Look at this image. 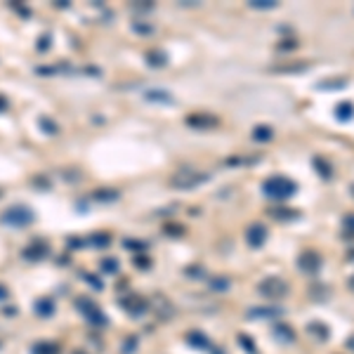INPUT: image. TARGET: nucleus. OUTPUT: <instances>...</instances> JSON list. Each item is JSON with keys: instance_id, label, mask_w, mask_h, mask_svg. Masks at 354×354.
<instances>
[{"instance_id": "f257e3e1", "label": "nucleus", "mask_w": 354, "mask_h": 354, "mask_svg": "<svg viewBox=\"0 0 354 354\" xmlns=\"http://www.w3.org/2000/svg\"><path fill=\"white\" fill-rule=\"evenodd\" d=\"M36 222V213H33L29 205H10L7 210L0 213V224L5 227H12V229H24Z\"/></svg>"}, {"instance_id": "f03ea898", "label": "nucleus", "mask_w": 354, "mask_h": 354, "mask_svg": "<svg viewBox=\"0 0 354 354\" xmlns=\"http://www.w3.org/2000/svg\"><path fill=\"white\" fill-rule=\"evenodd\" d=\"M264 194L267 196H272V199H288L293 191H295V185H293L288 177H283V175H274V177H269L264 185Z\"/></svg>"}, {"instance_id": "7ed1b4c3", "label": "nucleus", "mask_w": 354, "mask_h": 354, "mask_svg": "<svg viewBox=\"0 0 354 354\" xmlns=\"http://www.w3.org/2000/svg\"><path fill=\"white\" fill-rule=\"evenodd\" d=\"M208 175L205 172H199V170H182V172H175L170 185L175 189H191V186H199L201 182H205Z\"/></svg>"}, {"instance_id": "20e7f679", "label": "nucleus", "mask_w": 354, "mask_h": 354, "mask_svg": "<svg viewBox=\"0 0 354 354\" xmlns=\"http://www.w3.org/2000/svg\"><path fill=\"white\" fill-rule=\"evenodd\" d=\"M78 309L88 317V321L93 323V326H104L107 323V319H104V314L97 309V305H94L93 300H88V298H78Z\"/></svg>"}, {"instance_id": "39448f33", "label": "nucleus", "mask_w": 354, "mask_h": 354, "mask_svg": "<svg viewBox=\"0 0 354 354\" xmlns=\"http://www.w3.org/2000/svg\"><path fill=\"white\" fill-rule=\"evenodd\" d=\"M47 253H50V248L43 239H38V241H31L29 246L24 248V258L29 262H40L47 258Z\"/></svg>"}, {"instance_id": "423d86ee", "label": "nucleus", "mask_w": 354, "mask_h": 354, "mask_svg": "<svg viewBox=\"0 0 354 354\" xmlns=\"http://www.w3.org/2000/svg\"><path fill=\"white\" fill-rule=\"evenodd\" d=\"M186 123L194 125V128H215L220 121H217L215 116H208V113H191L186 118Z\"/></svg>"}, {"instance_id": "0eeeda50", "label": "nucleus", "mask_w": 354, "mask_h": 354, "mask_svg": "<svg viewBox=\"0 0 354 354\" xmlns=\"http://www.w3.org/2000/svg\"><path fill=\"white\" fill-rule=\"evenodd\" d=\"M33 309H36L38 317H52V314H55V300H52V298H40V300L33 305Z\"/></svg>"}, {"instance_id": "6e6552de", "label": "nucleus", "mask_w": 354, "mask_h": 354, "mask_svg": "<svg viewBox=\"0 0 354 354\" xmlns=\"http://www.w3.org/2000/svg\"><path fill=\"white\" fill-rule=\"evenodd\" d=\"M264 236H267V231H264V227H258V224H253L250 229L246 231V239H248V243L250 246H260L262 241H264Z\"/></svg>"}, {"instance_id": "1a4fd4ad", "label": "nucleus", "mask_w": 354, "mask_h": 354, "mask_svg": "<svg viewBox=\"0 0 354 354\" xmlns=\"http://www.w3.org/2000/svg\"><path fill=\"white\" fill-rule=\"evenodd\" d=\"M319 262H321V258H319L314 250H307V253H302V255H300V264H302V269H307V272H312V269H319Z\"/></svg>"}, {"instance_id": "9d476101", "label": "nucleus", "mask_w": 354, "mask_h": 354, "mask_svg": "<svg viewBox=\"0 0 354 354\" xmlns=\"http://www.w3.org/2000/svg\"><path fill=\"white\" fill-rule=\"evenodd\" d=\"M31 354H59V345H57V342H47V340H43V342H36V345H33Z\"/></svg>"}, {"instance_id": "9b49d317", "label": "nucleus", "mask_w": 354, "mask_h": 354, "mask_svg": "<svg viewBox=\"0 0 354 354\" xmlns=\"http://www.w3.org/2000/svg\"><path fill=\"white\" fill-rule=\"evenodd\" d=\"M85 243H90L93 248H109L111 243V234H104V231H99V234H93Z\"/></svg>"}, {"instance_id": "f8f14e48", "label": "nucleus", "mask_w": 354, "mask_h": 354, "mask_svg": "<svg viewBox=\"0 0 354 354\" xmlns=\"http://www.w3.org/2000/svg\"><path fill=\"white\" fill-rule=\"evenodd\" d=\"M94 201H102V203H107V201H113L118 199V191H113V189H97L93 194Z\"/></svg>"}, {"instance_id": "ddd939ff", "label": "nucleus", "mask_w": 354, "mask_h": 354, "mask_svg": "<svg viewBox=\"0 0 354 354\" xmlns=\"http://www.w3.org/2000/svg\"><path fill=\"white\" fill-rule=\"evenodd\" d=\"M59 71H69V66L66 64H62V66H36V74H40V76H55Z\"/></svg>"}, {"instance_id": "4468645a", "label": "nucleus", "mask_w": 354, "mask_h": 354, "mask_svg": "<svg viewBox=\"0 0 354 354\" xmlns=\"http://www.w3.org/2000/svg\"><path fill=\"white\" fill-rule=\"evenodd\" d=\"M147 62L151 64V66H166L168 57L163 52H147Z\"/></svg>"}, {"instance_id": "2eb2a0df", "label": "nucleus", "mask_w": 354, "mask_h": 354, "mask_svg": "<svg viewBox=\"0 0 354 354\" xmlns=\"http://www.w3.org/2000/svg\"><path fill=\"white\" fill-rule=\"evenodd\" d=\"M38 123H40V130H43L45 135H57V132H59V128H57L55 123H52L50 118H45V116H43V118H40Z\"/></svg>"}, {"instance_id": "dca6fc26", "label": "nucleus", "mask_w": 354, "mask_h": 354, "mask_svg": "<svg viewBox=\"0 0 354 354\" xmlns=\"http://www.w3.org/2000/svg\"><path fill=\"white\" fill-rule=\"evenodd\" d=\"M102 272H104V274H116V272H118V260H116V258L102 260Z\"/></svg>"}, {"instance_id": "f3484780", "label": "nucleus", "mask_w": 354, "mask_h": 354, "mask_svg": "<svg viewBox=\"0 0 354 354\" xmlns=\"http://www.w3.org/2000/svg\"><path fill=\"white\" fill-rule=\"evenodd\" d=\"M147 99H149V102H170V94L158 93V90H149V93H147Z\"/></svg>"}, {"instance_id": "a211bd4d", "label": "nucleus", "mask_w": 354, "mask_h": 354, "mask_svg": "<svg viewBox=\"0 0 354 354\" xmlns=\"http://www.w3.org/2000/svg\"><path fill=\"white\" fill-rule=\"evenodd\" d=\"M31 185L33 186H40L43 191H47V189H50V180H47L45 175H36V177H31Z\"/></svg>"}, {"instance_id": "6ab92c4d", "label": "nucleus", "mask_w": 354, "mask_h": 354, "mask_svg": "<svg viewBox=\"0 0 354 354\" xmlns=\"http://www.w3.org/2000/svg\"><path fill=\"white\" fill-rule=\"evenodd\" d=\"M338 116L342 118V121H347L350 116H354V107H352V104H340V107H338Z\"/></svg>"}, {"instance_id": "aec40b11", "label": "nucleus", "mask_w": 354, "mask_h": 354, "mask_svg": "<svg viewBox=\"0 0 354 354\" xmlns=\"http://www.w3.org/2000/svg\"><path fill=\"white\" fill-rule=\"evenodd\" d=\"M123 246L125 248H130V250H147V243H142V241H132V239H125L123 241Z\"/></svg>"}, {"instance_id": "412c9836", "label": "nucleus", "mask_w": 354, "mask_h": 354, "mask_svg": "<svg viewBox=\"0 0 354 354\" xmlns=\"http://www.w3.org/2000/svg\"><path fill=\"white\" fill-rule=\"evenodd\" d=\"M50 43H52L50 33H43V36L38 38V50H40V52H45V50H50Z\"/></svg>"}, {"instance_id": "4be33fe9", "label": "nucleus", "mask_w": 354, "mask_h": 354, "mask_svg": "<svg viewBox=\"0 0 354 354\" xmlns=\"http://www.w3.org/2000/svg\"><path fill=\"white\" fill-rule=\"evenodd\" d=\"M269 137H272L269 128H255V139H269Z\"/></svg>"}, {"instance_id": "5701e85b", "label": "nucleus", "mask_w": 354, "mask_h": 354, "mask_svg": "<svg viewBox=\"0 0 354 354\" xmlns=\"http://www.w3.org/2000/svg\"><path fill=\"white\" fill-rule=\"evenodd\" d=\"M189 340H194V342H191V345H196V347H201V345H203V347H205V345H208V340H205V335H203V338H201L199 333H189Z\"/></svg>"}, {"instance_id": "b1692460", "label": "nucleus", "mask_w": 354, "mask_h": 354, "mask_svg": "<svg viewBox=\"0 0 354 354\" xmlns=\"http://www.w3.org/2000/svg\"><path fill=\"white\" fill-rule=\"evenodd\" d=\"M10 7H12L15 12H19L21 17H29V15H31V12H29V7H24L21 2H10Z\"/></svg>"}, {"instance_id": "393cba45", "label": "nucleus", "mask_w": 354, "mask_h": 354, "mask_svg": "<svg viewBox=\"0 0 354 354\" xmlns=\"http://www.w3.org/2000/svg\"><path fill=\"white\" fill-rule=\"evenodd\" d=\"M83 243H85V241H80V239H76V236H74V239H66V246L74 248V250H78V248L83 246Z\"/></svg>"}, {"instance_id": "a878e982", "label": "nucleus", "mask_w": 354, "mask_h": 354, "mask_svg": "<svg viewBox=\"0 0 354 354\" xmlns=\"http://www.w3.org/2000/svg\"><path fill=\"white\" fill-rule=\"evenodd\" d=\"M85 279H88V281L93 283L94 291H102V283H99V279H97V277H93V274H85Z\"/></svg>"}, {"instance_id": "bb28decb", "label": "nucleus", "mask_w": 354, "mask_h": 354, "mask_svg": "<svg viewBox=\"0 0 354 354\" xmlns=\"http://www.w3.org/2000/svg\"><path fill=\"white\" fill-rule=\"evenodd\" d=\"M250 5H253V7H274L277 2H274V0H262V2H250Z\"/></svg>"}, {"instance_id": "cd10ccee", "label": "nucleus", "mask_w": 354, "mask_h": 354, "mask_svg": "<svg viewBox=\"0 0 354 354\" xmlns=\"http://www.w3.org/2000/svg\"><path fill=\"white\" fill-rule=\"evenodd\" d=\"M135 31L137 33H151V26H149V24H147V26H144V24H135Z\"/></svg>"}, {"instance_id": "c85d7f7f", "label": "nucleus", "mask_w": 354, "mask_h": 354, "mask_svg": "<svg viewBox=\"0 0 354 354\" xmlns=\"http://www.w3.org/2000/svg\"><path fill=\"white\" fill-rule=\"evenodd\" d=\"M7 107H10L7 97H2V94H0V113H5V111H7Z\"/></svg>"}, {"instance_id": "c756f323", "label": "nucleus", "mask_w": 354, "mask_h": 354, "mask_svg": "<svg viewBox=\"0 0 354 354\" xmlns=\"http://www.w3.org/2000/svg\"><path fill=\"white\" fill-rule=\"evenodd\" d=\"M135 264H137L139 269H147V267H149V260H144V258H137V260H135Z\"/></svg>"}, {"instance_id": "7c9ffc66", "label": "nucleus", "mask_w": 354, "mask_h": 354, "mask_svg": "<svg viewBox=\"0 0 354 354\" xmlns=\"http://www.w3.org/2000/svg\"><path fill=\"white\" fill-rule=\"evenodd\" d=\"M168 234H172V236H180V234H182V231H180V227H175V224H172V227H168Z\"/></svg>"}, {"instance_id": "2f4dec72", "label": "nucleus", "mask_w": 354, "mask_h": 354, "mask_svg": "<svg viewBox=\"0 0 354 354\" xmlns=\"http://www.w3.org/2000/svg\"><path fill=\"white\" fill-rule=\"evenodd\" d=\"M7 295H10V291H7V288L0 283V300H7Z\"/></svg>"}, {"instance_id": "473e14b6", "label": "nucleus", "mask_w": 354, "mask_h": 354, "mask_svg": "<svg viewBox=\"0 0 354 354\" xmlns=\"http://www.w3.org/2000/svg\"><path fill=\"white\" fill-rule=\"evenodd\" d=\"M55 5H57V7H62V10H64V7H69V2H66V0H57Z\"/></svg>"}, {"instance_id": "72a5a7b5", "label": "nucleus", "mask_w": 354, "mask_h": 354, "mask_svg": "<svg viewBox=\"0 0 354 354\" xmlns=\"http://www.w3.org/2000/svg\"><path fill=\"white\" fill-rule=\"evenodd\" d=\"M347 227H354V217H347Z\"/></svg>"}, {"instance_id": "f704fd0d", "label": "nucleus", "mask_w": 354, "mask_h": 354, "mask_svg": "<svg viewBox=\"0 0 354 354\" xmlns=\"http://www.w3.org/2000/svg\"><path fill=\"white\" fill-rule=\"evenodd\" d=\"M352 288H354V279H352Z\"/></svg>"}, {"instance_id": "c9c22d12", "label": "nucleus", "mask_w": 354, "mask_h": 354, "mask_svg": "<svg viewBox=\"0 0 354 354\" xmlns=\"http://www.w3.org/2000/svg\"><path fill=\"white\" fill-rule=\"evenodd\" d=\"M74 354H83V352H74Z\"/></svg>"}]
</instances>
